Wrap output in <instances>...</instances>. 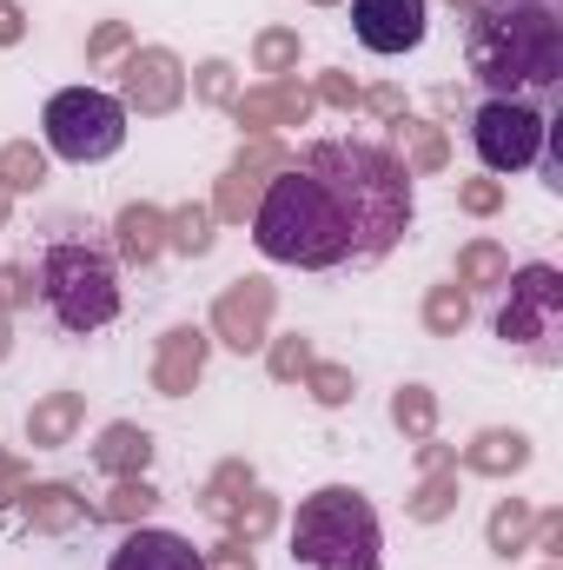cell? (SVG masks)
<instances>
[{"mask_svg": "<svg viewBox=\"0 0 563 570\" xmlns=\"http://www.w3.org/2000/svg\"><path fill=\"white\" fill-rule=\"evenodd\" d=\"M471 80L491 87V100H531L563 80V20L551 0H477L464 33Z\"/></svg>", "mask_w": 563, "mask_h": 570, "instance_id": "7a4b0ae2", "label": "cell"}, {"mask_svg": "<svg viewBox=\"0 0 563 570\" xmlns=\"http://www.w3.org/2000/svg\"><path fill=\"white\" fill-rule=\"evenodd\" d=\"M544 134H551V120H544V107H531V100H484V107L471 114V146H477V159H484L491 173H524V166H537Z\"/></svg>", "mask_w": 563, "mask_h": 570, "instance_id": "ba28073f", "label": "cell"}, {"mask_svg": "<svg viewBox=\"0 0 563 570\" xmlns=\"http://www.w3.org/2000/svg\"><path fill=\"white\" fill-rule=\"evenodd\" d=\"M239 484H253V471H246V464H226V471H219V478H213V491H206V511H226V504H233V491H239Z\"/></svg>", "mask_w": 563, "mask_h": 570, "instance_id": "d590c367", "label": "cell"}, {"mask_svg": "<svg viewBox=\"0 0 563 570\" xmlns=\"http://www.w3.org/2000/svg\"><path fill=\"white\" fill-rule=\"evenodd\" d=\"M93 464H100V471H113V478H146V464H152V431L107 425V431H100V444H93Z\"/></svg>", "mask_w": 563, "mask_h": 570, "instance_id": "ac0fdd59", "label": "cell"}, {"mask_svg": "<svg viewBox=\"0 0 563 570\" xmlns=\"http://www.w3.org/2000/svg\"><path fill=\"white\" fill-rule=\"evenodd\" d=\"M345 213L352 226V259L372 266L385 259L405 226H412V173L392 146H372V140H312L305 159H298Z\"/></svg>", "mask_w": 563, "mask_h": 570, "instance_id": "6da1fadb", "label": "cell"}, {"mask_svg": "<svg viewBox=\"0 0 563 570\" xmlns=\"http://www.w3.org/2000/svg\"><path fill=\"white\" fill-rule=\"evenodd\" d=\"M531 464V438L524 431H484L477 444H464V471H484V478H511Z\"/></svg>", "mask_w": 563, "mask_h": 570, "instance_id": "d6986e66", "label": "cell"}, {"mask_svg": "<svg viewBox=\"0 0 563 570\" xmlns=\"http://www.w3.org/2000/svg\"><path fill=\"white\" fill-rule=\"evenodd\" d=\"M20 498H27V524H33V531H73V524L93 518L73 484H33V491H20Z\"/></svg>", "mask_w": 563, "mask_h": 570, "instance_id": "e0dca14e", "label": "cell"}, {"mask_svg": "<svg viewBox=\"0 0 563 570\" xmlns=\"http://www.w3.org/2000/svg\"><path fill=\"white\" fill-rule=\"evenodd\" d=\"M206 570H259V564H253V544H239V538H226L219 551H206Z\"/></svg>", "mask_w": 563, "mask_h": 570, "instance_id": "8d00e7d4", "label": "cell"}, {"mask_svg": "<svg viewBox=\"0 0 563 570\" xmlns=\"http://www.w3.org/2000/svg\"><path fill=\"white\" fill-rule=\"evenodd\" d=\"M152 504H159V491H152L146 478H120V491H113V498H107V504H100L93 518H113V524H134V518H146V511H152Z\"/></svg>", "mask_w": 563, "mask_h": 570, "instance_id": "f1b7e54d", "label": "cell"}, {"mask_svg": "<svg viewBox=\"0 0 563 570\" xmlns=\"http://www.w3.org/2000/svg\"><path fill=\"white\" fill-rule=\"evenodd\" d=\"M107 570H206V551H192L179 531H127Z\"/></svg>", "mask_w": 563, "mask_h": 570, "instance_id": "7c38bea8", "label": "cell"}, {"mask_svg": "<svg viewBox=\"0 0 563 570\" xmlns=\"http://www.w3.org/2000/svg\"><path fill=\"white\" fill-rule=\"evenodd\" d=\"M120 47H127V27H120V20H107V27L87 40V60H107V53H120Z\"/></svg>", "mask_w": 563, "mask_h": 570, "instance_id": "74e56055", "label": "cell"}, {"mask_svg": "<svg viewBox=\"0 0 563 570\" xmlns=\"http://www.w3.org/2000/svg\"><path fill=\"white\" fill-rule=\"evenodd\" d=\"M199 372H206V332H199V325L166 332L159 365H152V385H159L166 399H179V392H192V385H199Z\"/></svg>", "mask_w": 563, "mask_h": 570, "instance_id": "9a60e30c", "label": "cell"}, {"mask_svg": "<svg viewBox=\"0 0 563 570\" xmlns=\"http://www.w3.org/2000/svg\"><path fill=\"white\" fill-rule=\"evenodd\" d=\"M424 325H431L437 338H457V332L471 325V298H464V285H437V292L424 298Z\"/></svg>", "mask_w": 563, "mask_h": 570, "instance_id": "d4e9b609", "label": "cell"}, {"mask_svg": "<svg viewBox=\"0 0 563 570\" xmlns=\"http://www.w3.org/2000/svg\"><path fill=\"white\" fill-rule=\"evenodd\" d=\"M292 564L298 570H385V531L365 491L325 484L298 498L292 518Z\"/></svg>", "mask_w": 563, "mask_h": 570, "instance_id": "277c9868", "label": "cell"}, {"mask_svg": "<svg viewBox=\"0 0 563 570\" xmlns=\"http://www.w3.org/2000/svg\"><path fill=\"white\" fill-rule=\"evenodd\" d=\"M451 7H477V0H451Z\"/></svg>", "mask_w": 563, "mask_h": 570, "instance_id": "bcb514c9", "label": "cell"}, {"mask_svg": "<svg viewBox=\"0 0 563 570\" xmlns=\"http://www.w3.org/2000/svg\"><path fill=\"white\" fill-rule=\"evenodd\" d=\"M166 246H179V253H213V206H179L172 219H166Z\"/></svg>", "mask_w": 563, "mask_h": 570, "instance_id": "cb8c5ba5", "label": "cell"}, {"mask_svg": "<svg viewBox=\"0 0 563 570\" xmlns=\"http://www.w3.org/2000/svg\"><path fill=\"white\" fill-rule=\"evenodd\" d=\"M192 94H199V100H239V94H233V67H226V60H206L199 80H192Z\"/></svg>", "mask_w": 563, "mask_h": 570, "instance_id": "836d02e7", "label": "cell"}, {"mask_svg": "<svg viewBox=\"0 0 563 570\" xmlns=\"http://www.w3.org/2000/svg\"><path fill=\"white\" fill-rule=\"evenodd\" d=\"M292 159H285L273 140H259V146H246L239 159H233V173H226V186H219V206L213 213H226V219H246V206L259 199V179L266 173H285Z\"/></svg>", "mask_w": 563, "mask_h": 570, "instance_id": "5bb4252c", "label": "cell"}, {"mask_svg": "<svg viewBox=\"0 0 563 570\" xmlns=\"http://www.w3.org/2000/svg\"><path fill=\"white\" fill-rule=\"evenodd\" d=\"M40 134H47V153H53V159H67V166H93V159H113V153L127 146V107H120V94L67 87V94L47 100Z\"/></svg>", "mask_w": 563, "mask_h": 570, "instance_id": "52a82bcc", "label": "cell"}, {"mask_svg": "<svg viewBox=\"0 0 563 570\" xmlns=\"http://www.w3.org/2000/svg\"><path fill=\"white\" fill-rule=\"evenodd\" d=\"M451 504H457V471H431L424 491L412 498V518L418 524H437V518H451Z\"/></svg>", "mask_w": 563, "mask_h": 570, "instance_id": "f546056e", "label": "cell"}, {"mask_svg": "<svg viewBox=\"0 0 563 570\" xmlns=\"http://www.w3.org/2000/svg\"><path fill=\"white\" fill-rule=\"evenodd\" d=\"M392 425L405 431V438H431V425H437V399H431L424 385H405V392L392 399Z\"/></svg>", "mask_w": 563, "mask_h": 570, "instance_id": "83f0119b", "label": "cell"}, {"mask_svg": "<svg viewBox=\"0 0 563 570\" xmlns=\"http://www.w3.org/2000/svg\"><path fill=\"white\" fill-rule=\"evenodd\" d=\"M266 318H273V285L266 279L226 285L219 305H213V332H219L233 352H259V345H266Z\"/></svg>", "mask_w": 563, "mask_h": 570, "instance_id": "8fae6325", "label": "cell"}, {"mask_svg": "<svg viewBox=\"0 0 563 570\" xmlns=\"http://www.w3.org/2000/svg\"><path fill=\"white\" fill-rule=\"evenodd\" d=\"M0 358H7V318H0Z\"/></svg>", "mask_w": 563, "mask_h": 570, "instance_id": "f6af8a7d", "label": "cell"}, {"mask_svg": "<svg viewBox=\"0 0 563 570\" xmlns=\"http://www.w3.org/2000/svg\"><path fill=\"white\" fill-rule=\"evenodd\" d=\"M312 365H318V358H312V345H305L298 332H292V338H279V345H273V379H285V385H292V379H305Z\"/></svg>", "mask_w": 563, "mask_h": 570, "instance_id": "d6a6232c", "label": "cell"}, {"mask_svg": "<svg viewBox=\"0 0 563 570\" xmlns=\"http://www.w3.org/2000/svg\"><path fill=\"white\" fill-rule=\"evenodd\" d=\"M87 419V399L80 392H47L33 412H27V438H33V451H53V444H67L73 431Z\"/></svg>", "mask_w": 563, "mask_h": 570, "instance_id": "2e32d148", "label": "cell"}, {"mask_svg": "<svg viewBox=\"0 0 563 570\" xmlns=\"http://www.w3.org/2000/svg\"><path fill=\"white\" fill-rule=\"evenodd\" d=\"M40 305L73 338L113 325L120 318V273H113V259L93 239H53L40 253Z\"/></svg>", "mask_w": 563, "mask_h": 570, "instance_id": "5b68a950", "label": "cell"}, {"mask_svg": "<svg viewBox=\"0 0 563 570\" xmlns=\"http://www.w3.org/2000/svg\"><path fill=\"white\" fill-rule=\"evenodd\" d=\"M398 159H405V173H431V166H444V140H437V127L398 120Z\"/></svg>", "mask_w": 563, "mask_h": 570, "instance_id": "484cf974", "label": "cell"}, {"mask_svg": "<svg viewBox=\"0 0 563 570\" xmlns=\"http://www.w3.org/2000/svg\"><path fill=\"white\" fill-rule=\"evenodd\" d=\"M531 524H537L531 504H524V498H504V504L491 511V551H497V558H517V551L531 544Z\"/></svg>", "mask_w": 563, "mask_h": 570, "instance_id": "7402d4cb", "label": "cell"}, {"mask_svg": "<svg viewBox=\"0 0 563 570\" xmlns=\"http://www.w3.org/2000/svg\"><path fill=\"white\" fill-rule=\"evenodd\" d=\"M318 94H325L332 107H358V87H352L345 73H325V80H318Z\"/></svg>", "mask_w": 563, "mask_h": 570, "instance_id": "f35d334b", "label": "cell"}, {"mask_svg": "<svg viewBox=\"0 0 563 570\" xmlns=\"http://www.w3.org/2000/svg\"><path fill=\"white\" fill-rule=\"evenodd\" d=\"M7 199H13V193H7V186H0V226H7Z\"/></svg>", "mask_w": 563, "mask_h": 570, "instance_id": "ee69618b", "label": "cell"}, {"mask_svg": "<svg viewBox=\"0 0 563 570\" xmlns=\"http://www.w3.org/2000/svg\"><path fill=\"white\" fill-rule=\"evenodd\" d=\"M253 246L273 266H298V273H332L352 259V226L338 213V199L292 159L273 173L253 199Z\"/></svg>", "mask_w": 563, "mask_h": 570, "instance_id": "3957f363", "label": "cell"}, {"mask_svg": "<svg viewBox=\"0 0 563 570\" xmlns=\"http://www.w3.org/2000/svg\"><path fill=\"white\" fill-rule=\"evenodd\" d=\"M159 246H166V213L159 206H127L120 213V253L146 266V259H159Z\"/></svg>", "mask_w": 563, "mask_h": 570, "instance_id": "ffe728a7", "label": "cell"}, {"mask_svg": "<svg viewBox=\"0 0 563 570\" xmlns=\"http://www.w3.org/2000/svg\"><path fill=\"white\" fill-rule=\"evenodd\" d=\"M20 298H27V285H20L13 266H7V273H0V305H20Z\"/></svg>", "mask_w": 563, "mask_h": 570, "instance_id": "b9f144b4", "label": "cell"}, {"mask_svg": "<svg viewBox=\"0 0 563 570\" xmlns=\"http://www.w3.org/2000/svg\"><path fill=\"white\" fill-rule=\"evenodd\" d=\"M253 60H259V73H285V67H298V33L266 27V33L253 40Z\"/></svg>", "mask_w": 563, "mask_h": 570, "instance_id": "4dcf8cb0", "label": "cell"}, {"mask_svg": "<svg viewBox=\"0 0 563 570\" xmlns=\"http://www.w3.org/2000/svg\"><path fill=\"white\" fill-rule=\"evenodd\" d=\"M352 33L372 53H412L431 33V0H352Z\"/></svg>", "mask_w": 563, "mask_h": 570, "instance_id": "30bf717a", "label": "cell"}, {"mask_svg": "<svg viewBox=\"0 0 563 570\" xmlns=\"http://www.w3.org/2000/svg\"><path fill=\"white\" fill-rule=\"evenodd\" d=\"M497 338L511 352H524L531 365H563V273L557 266H524V273L504 279Z\"/></svg>", "mask_w": 563, "mask_h": 570, "instance_id": "8992f818", "label": "cell"}, {"mask_svg": "<svg viewBox=\"0 0 563 570\" xmlns=\"http://www.w3.org/2000/svg\"><path fill=\"white\" fill-rule=\"evenodd\" d=\"M504 279H511V253H504V246L471 239V246L457 253V285H504Z\"/></svg>", "mask_w": 563, "mask_h": 570, "instance_id": "603a6c76", "label": "cell"}, {"mask_svg": "<svg viewBox=\"0 0 563 570\" xmlns=\"http://www.w3.org/2000/svg\"><path fill=\"white\" fill-rule=\"evenodd\" d=\"M457 206H464V213H497V206H504V186H497V179H471V186L457 193Z\"/></svg>", "mask_w": 563, "mask_h": 570, "instance_id": "e575fe53", "label": "cell"}, {"mask_svg": "<svg viewBox=\"0 0 563 570\" xmlns=\"http://www.w3.org/2000/svg\"><path fill=\"white\" fill-rule=\"evenodd\" d=\"M0 498H20V464L0 451Z\"/></svg>", "mask_w": 563, "mask_h": 570, "instance_id": "60d3db41", "label": "cell"}, {"mask_svg": "<svg viewBox=\"0 0 563 570\" xmlns=\"http://www.w3.org/2000/svg\"><path fill=\"white\" fill-rule=\"evenodd\" d=\"M179 100H186V67H179L166 47H134L127 67H120V107L159 120V114H172Z\"/></svg>", "mask_w": 563, "mask_h": 570, "instance_id": "9c48e42d", "label": "cell"}, {"mask_svg": "<svg viewBox=\"0 0 563 570\" xmlns=\"http://www.w3.org/2000/svg\"><path fill=\"white\" fill-rule=\"evenodd\" d=\"M219 518L233 524V538H239V544H259V538H266V531L279 524V504H273L266 491H246V498H233V504H226Z\"/></svg>", "mask_w": 563, "mask_h": 570, "instance_id": "44dd1931", "label": "cell"}, {"mask_svg": "<svg viewBox=\"0 0 563 570\" xmlns=\"http://www.w3.org/2000/svg\"><path fill=\"white\" fill-rule=\"evenodd\" d=\"M372 107H378V114H392V120H398V107H405V100H398V94H392V87H378V94H372Z\"/></svg>", "mask_w": 563, "mask_h": 570, "instance_id": "7bdbcfd3", "label": "cell"}, {"mask_svg": "<svg viewBox=\"0 0 563 570\" xmlns=\"http://www.w3.org/2000/svg\"><path fill=\"white\" fill-rule=\"evenodd\" d=\"M40 179H47V153H40V146L13 140L0 153V186H7V193H27V186H40Z\"/></svg>", "mask_w": 563, "mask_h": 570, "instance_id": "4316f807", "label": "cell"}, {"mask_svg": "<svg viewBox=\"0 0 563 570\" xmlns=\"http://www.w3.org/2000/svg\"><path fill=\"white\" fill-rule=\"evenodd\" d=\"M305 385H312L318 405H345V399H352V372H345V365H312Z\"/></svg>", "mask_w": 563, "mask_h": 570, "instance_id": "1f68e13d", "label": "cell"}, {"mask_svg": "<svg viewBox=\"0 0 563 570\" xmlns=\"http://www.w3.org/2000/svg\"><path fill=\"white\" fill-rule=\"evenodd\" d=\"M20 33H27V13H20L13 0H0V47H13Z\"/></svg>", "mask_w": 563, "mask_h": 570, "instance_id": "ab89813d", "label": "cell"}, {"mask_svg": "<svg viewBox=\"0 0 563 570\" xmlns=\"http://www.w3.org/2000/svg\"><path fill=\"white\" fill-rule=\"evenodd\" d=\"M233 114H239V127H253V134H266V127H305V120H312V94H305L298 80H273V87H259V94H239Z\"/></svg>", "mask_w": 563, "mask_h": 570, "instance_id": "4fadbf2b", "label": "cell"}]
</instances>
